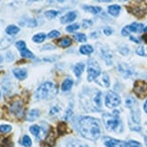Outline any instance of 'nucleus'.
<instances>
[{"label":"nucleus","mask_w":147,"mask_h":147,"mask_svg":"<svg viewBox=\"0 0 147 147\" xmlns=\"http://www.w3.org/2000/svg\"><path fill=\"white\" fill-rule=\"evenodd\" d=\"M80 135L90 141H96L100 136L101 128L98 119L91 117H81L77 125Z\"/></svg>","instance_id":"1"},{"label":"nucleus","mask_w":147,"mask_h":147,"mask_svg":"<svg viewBox=\"0 0 147 147\" xmlns=\"http://www.w3.org/2000/svg\"><path fill=\"white\" fill-rule=\"evenodd\" d=\"M102 93L96 88L83 90L80 95L82 107L88 112H98L101 109Z\"/></svg>","instance_id":"2"},{"label":"nucleus","mask_w":147,"mask_h":147,"mask_svg":"<svg viewBox=\"0 0 147 147\" xmlns=\"http://www.w3.org/2000/svg\"><path fill=\"white\" fill-rule=\"evenodd\" d=\"M58 93V88L54 83L47 81L44 82L36 89L34 97L37 100H45L54 98Z\"/></svg>","instance_id":"3"},{"label":"nucleus","mask_w":147,"mask_h":147,"mask_svg":"<svg viewBox=\"0 0 147 147\" xmlns=\"http://www.w3.org/2000/svg\"><path fill=\"white\" fill-rule=\"evenodd\" d=\"M103 122L106 128L108 131L113 132H121L123 129L122 122L119 118L118 111H114L112 114L105 113L103 114Z\"/></svg>","instance_id":"4"},{"label":"nucleus","mask_w":147,"mask_h":147,"mask_svg":"<svg viewBox=\"0 0 147 147\" xmlns=\"http://www.w3.org/2000/svg\"><path fill=\"white\" fill-rule=\"evenodd\" d=\"M100 72L98 63L94 60L89 61L88 63V81L91 82L95 80L100 75Z\"/></svg>","instance_id":"5"},{"label":"nucleus","mask_w":147,"mask_h":147,"mask_svg":"<svg viewBox=\"0 0 147 147\" xmlns=\"http://www.w3.org/2000/svg\"><path fill=\"white\" fill-rule=\"evenodd\" d=\"M121 103V98L119 95L116 93L115 91H108L106 95L105 98V105L108 108H115L120 105Z\"/></svg>","instance_id":"6"},{"label":"nucleus","mask_w":147,"mask_h":147,"mask_svg":"<svg viewBox=\"0 0 147 147\" xmlns=\"http://www.w3.org/2000/svg\"><path fill=\"white\" fill-rule=\"evenodd\" d=\"M134 92L139 98L147 97V82L144 80H137L134 85Z\"/></svg>","instance_id":"7"},{"label":"nucleus","mask_w":147,"mask_h":147,"mask_svg":"<svg viewBox=\"0 0 147 147\" xmlns=\"http://www.w3.org/2000/svg\"><path fill=\"white\" fill-rule=\"evenodd\" d=\"M144 30V24H140V23H133L129 25H126L125 26L122 31H121V34L124 36L129 35L131 33H141Z\"/></svg>","instance_id":"8"},{"label":"nucleus","mask_w":147,"mask_h":147,"mask_svg":"<svg viewBox=\"0 0 147 147\" xmlns=\"http://www.w3.org/2000/svg\"><path fill=\"white\" fill-rule=\"evenodd\" d=\"M10 110L16 117H22L24 114V106L20 100H16L15 102H13L10 106Z\"/></svg>","instance_id":"9"},{"label":"nucleus","mask_w":147,"mask_h":147,"mask_svg":"<svg viewBox=\"0 0 147 147\" xmlns=\"http://www.w3.org/2000/svg\"><path fill=\"white\" fill-rule=\"evenodd\" d=\"M131 12L135 16L138 17H142L147 13V5L144 3L136 4L131 7Z\"/></svg>","instance_id":"10"},{"label":"nucleus","mask_w":147,"mask_h":147,"mask_svg":"<svg viewBox=\"0 0 147 147\" xmlns=\"http://www.w3.org/2000/svg\"><path fill=\"white\" fill-rule=\"evenodd\" d=\"M104 144L106 147H126V143L112 137H105Z\"/></svg>","instance_id":"11"},{"label":"nucleus","mask_w":147,"mask_h":147,"mask_svg":"<svg viewBox=\"0 0 147 147\" xmlns=\"http://www.w3.org/2000/svg\"><path fill=\"white\" fill-rule=\"evenodd\" d=\"M96 82L98 83V85L104 87V88H108L110 86V80L109 77H108L107 73L104 72L100 74L97 79H96Z\"/></svg>","instance_id":"12"},{"label":"nucleus","mask_w":147,"mask_h":147,"mask_svg":"<svg viewBox=\"0 0 147 147\" xmlns=\"http://www.w3.org/2000/svg\"><path fill=\"white\" fill-rule=\"evenodd\" d=\"M76 18H77V13L75 11L69 12L61 18V23L63 24L71 23V22H73L75 20Z\"/></svg>","instance_id":"13"},{"label":"nucleus","mask_w":147,"mask_h":147,"mask_svg":"<svg viewBox=\"0 0 147 147\" xmlns=\"http://www.w3.org/2000/svg\"><path fill=\"white\" fill-rule=\"evenodd\" d=\"M13 74L19 80H23L27 77V71L25 69H19V68L14 69H13Z\"/></svg>","instance_id":"14"},{"label":"nucleus","mask_w":147,"mask_h":147,"mask_svg":"<svg viewBox=\"0 0 147 147\" xmlns=\"http://www.w3.org/2000/svg\"><path fill=\"white\" fill-rule=\"evenodd\" d=\"M118 71L119 72H121V74H122L125 78H128V77H130L133 73V71L132 69H130L127 65L125 64H121L118 66Z\"/></svg>","instance_id":"15"},{"label":"nucleus","mask_w":147,"mask_h":147,"mask_svg":"<svg viewBox=\"0 0 147 147\" xmlns=\"http://www.w3.org/2000/svg\"><path fill=\"white\" fill-rule=\"evenodd\" d=\"M39 117H40V111L38 109H32L26 114L25 119H26L27 121H29V122H32V121L36 120Z\"/></svg>","instance_id":"16"},{"label":"nucleus","mask_w":147,"mask_h":147,"mask_svg":"<svg viewBox=\"0 0 147 147\" xmlns=\"http://www.w3.org/2000/svg\"><path fill=\"white\" fill-rule=\"evenodd\" d=\"M14 42V39L12 37H5L0 41V51L7 49Z\"/></svg>","instance_id":"17"},{"label":"nucleus","mask_w":147,"mask_h":147,"mask_svg":"<svg viewBox=\"0 0 147 147\" xmlns=\"http://www.w3.org/2000/svg\"><path fill=\"white\" fill-rule=\"evenodd\" d=\"M120 10H121V7L120 5H109L107 8V12L108 14L113 16H117L120 13Z\"/></svg>","instance_id":"18"},{"label":"nucleus","mask_w":147,"mask_h":147,"mask_svg":"<svg viewBox=\"0 0 147 147\" xmlns=\"http://www.w3.org/2000/svg\"><path fill=\"white\" fill-rule=\"evenodd\" d=\"M73 80H71V79H66V80H64V81L62 82V84H61V90L62 91H64V92H66V91H69V89H71V88H72V86H73Z\"/></svg>","instance_id":"19"},{"label":"nucleus","mask_w":147,"mask_h":147,"mask_svg":"<svg viewBox=\"0 0 147 147\" xmlns=\"http://www.w3.org/2000/svg\"><path fill=\"white\" fill-rule=\"evenodd\" d=\"M19 31H20V28H19L18 26L14 25V24H11V25H8V26L6 27L5 33L10 36H13V35L17 34L19 33Z\"/></svg>","instance_id":"20"},{"label":"nucleus","mask_w":147,"mask_h":147,"mask_svg":"<svg viewBox=\"0 0 147 147\" xmlns=\"http://www.w3.org/2000/svg\"><path fill=\"white\" fill-rule=\"evenodd\" d=\"M84 69H85V65L84 63H77V64L74 66V69H73V71L75 73V75L80 78V75L82 74V72L84 71Z\"/></svg>","instance_id":"21"},{"label":"nucleus","mask_w":147,"mask_h":147,"mask_svg":"<svg viewBox=\"0 0 147 147\" xmlns=\"http://www.w3.org/2000/svg\"><path fill=\"white\" fill-rule=\"evenodd\" d=\"M83 9H85L87 12L91 13L93 15H97L102 11V8L99 6H89V5H83Z\"/></svg>","instance_id":"22"},{"label":"nucleus","mask_w":147,"mask_h":147,"mask_svg":"<svg viewBox=\"0 0 147 147\" xmlns=\"http://www.w3.org/2000/svg\"><path fill=\"white\" fill-rule=\"evenodd\" d=\"M93 47L91 45H88V44H86V45H82L80 48V53L81 54H84V55H89L90 53H93Z\"/></svg>","instance_id":"23"},{"label":"nucleus","mask_w":147,"mask_h":147,"mask_svg":"<svg viewBox=\"0 0 147 147\" xmlns=\"http://www.w3.org/2000/svg\"><path fill=\"white\" fill-rule=\"evenodd\" d=\"M45 141L48 144V145H50V146H53L54 144V143H55V134H54V131L53 129L50 130Z\"/></svg>","instance_id":"24"},{"label":"nucleus","mask_w":147,"mask_h":147,"mask_svg":"<svg viewBox=\"0 0 147 147\" xmlns=\"http://www.w3.org/2000/svg\"><path fill=\"white\" fill-rule=\"evenodd\" d=\"M71 44V40L69 39L68 37H64L61 39L59 42H58V45L60 47H62V48H67V47H69Z\"/></svg>","instance_id":"25"},{"label":"nucleus","mask_w":147,"mask_h":147,"mask_svg":"<svg viewBox=\"0 0 147 147\" xmlns=\"http://www.w3.org/2000/svg\"><path fill=\"white\" fill-rule=\"evenodd\" d=\"M29 131L33 134V135L37 137V138H39L40 137V134H41V127L39 125H32L30 126V128H29Z\"/></svg>","instance_id":"26"},{"label":"nucleus","mask_w":147,"mask_h":147,"mask_svg":"<svg viewBox=\"0 0 147 147\" xmlns=\"http://www.w3.org/2000/svg\"><path fill=\"white\" fill-rule=\"evenodd\" d=\"M46 38V34H43V33H40V34H37L33 37V41L36 43H41Z\"/></svg>","instance_id":"27"},{"label":"nucleus","mask_w":147,"mask_h":147,"mask_svg":"<svg viewBox=\"0 0 147 147\" xmlns=\"http://www.w3.org/2000/svg\"><path fill=\"white\" fill-rule=\"evenodd\" d=\"M20 54H21L22 57H24V58H29V59H34V53L32 52H30L28 49H24V50L21 51Z\"/></svg>","instance_id":"28"},{"label":"nucleus","mask_w":147,"mask_h":147,"mask_svg":"<svg viewBox=\"0 0 147 147\" xmlns=\"http://www.w3.org/2000/svg\"><path fill=\"white\" fill-rule=\"evenodd\" d=\"M21 144L24 147H31L32 146V140L31 138L28 136H24L23 138H22V141H21Z\"/></svg>","instance_id":"29"},{"label":"nucleus","mask_w":147,"mask_h":147,"mask_svg":"<svg viewBox=\"0 0 147 147\" xmlns=\"http://www.w3.org/2000/svg\"><path fill=\"white\" fill-rule=\"evenodd\" d=\"M125 105L127 107H129V108H132L134 107H136L137 104H136V99L134 98L133 97H128L126 99H125Z\"/></svg>","instance_id":"30"},{"label":"nucleus","mask_w":147,"mask_h":147,"mask_svg":"<svg viewBox=\"0 0 147 147\" xmlns=\"http://www.w3.org/2000/svg\"><path fill=\"white\" fill-rule=\"evenodd\" d=\"M73 38H74V39H75L77 42H84L87 41V36H86V34H81V33L77 34H74V35H73Z\"/></svg>","instance_id":"31"},{"label":"nucleus","mask_w":147,"mask_h":147,"mask_svg":"<svg viewBox=\"0 0 147 147\" xmlns=\"http://www.w3.org/2000/svg\"><path fill=\"white\" fill-rule=\"evenodd\" d=\"M136 54L139 56H144L147 57V46H140L136 51Z\"/></svg>","instance_id":"32"},{"label":"nucleus","mask_w":147,"mask_h":147,"mask_svg":"<svg viewBox=\"0 0 147 147\" xmlns=\"http://www.w3.org/2000/svg\"><path fill=\"white\" fill-rule=\"evenodd\" d=\"M44 15H45V16L49 19H53L59 15V12L56 10H48L44 13Z\"/></svg>","instance_id":"33"},{"label":"nucleus","mask_w":147,"mask_h":147,"mask_svg":"<svg viewBox=\"0 0 147 147\" xmlns=\"http://www.w3.org/2000/svg\"><path fill=\"white\" fill-rule=\"evenodd\" d=\"M69 147H88V146L84 143L80 142V140H74V141L69 143Z\"/></svg>","instance_id":"34"},{"label":"nucleus","mask_w":147,"mask_h":147,"mask_svg":"<svg viewBox=\"0 0 147 147\" xmlns=\"http://www.w3.org/2000/svg\"><path fill=\"white\" fill-rule=\"evenodd\" d=\"M12 131V126L9 125H0V133L7 134Z\"/></svg>","instance_id":"35"},{"label":"nucleus","mask_w":147,"mask_h":147,"mask_svg":"<svg viewBox=\"0 0 147 147\" xmlns=\"http://www.w3.org/2000/svg\"><path fill=\"white\" fill-rule=\"evenodd\" d=\"M67 131V125L65 123H59L58 125V132L61 134V135H64V133Z\"/></svg>","instance_id":"36"},{"label":"nucleus","mask_w":147,"mask_h":147,"mask_svg":"<svg viewBox=\"0 0 147 147\" xmlns=\"http://www.w3.org/2000/svg\"><path fill=\"white\" fill-rule=\"evenodd\" d=\"M16 47L21 52V51L26 49V43H25V42H24V41H18L16 42Z\"/></svg>","instance_id":"37"},{"label":"nucleus","mask_w":147,"mask_h":147,"mask_svg":"<svg viewBox=\"0 0 147 147\" xmlns=\"http://www.w3.org/2000/svg\"><path fill=\"white\" fill-rule=\"evenodd\" d=\"M80 28V25L78 24H71V25H68L66 27V31L69 32V33H72L74 31H77Z\"/></svg>","instance_id":"38"},{"label":"nucleus","mask_w":147,"mask_h":147,"mask_svg":"<svg viewBox=\"0 0 147 147\" xmlns=\"http://www.w3.org/2000/svg\"><path fill=\"white\" fill-rule=\"evenodd\" d=\"M126 147H143L142 144L137 141H134V140H130L126 143Z\"/></svg>","instance_id":"39"},{"label":"nucleus","mask_w":147,"mask_h":147,"mask_svg":"<svg viewBox=\"0 0 147 147\" xmlns=\"http://www.w3.org/2000/svg\"><path fill=\"white\" fill-rule=\"evenodd\" d=\"M61 35V33L59 31H57V30H53V31H51L50 33L48 34L47 37L48 38H57V37H59Z\"/></svg>","instance_id":"40"},{"label":"nucleus","mask_w":147,"mask_h":147,"mask_svg":"<svg viewBox=\"0 0 147 147\" xmlns=\"http://www.w3.org/2000/svg\"><path fill=\"white\" fill-rule=\"evenodd\" d=\"M24 24L28 25L29 27H35L37 25V22H36V20H34V19H29Z\"/></svg>","instance_id":"41"},{"label":"nucleus","mask_w":147,"mask_h":147,"mask_svg":"<svg viewBox=\"0 0 147 147\" xmlns=\"http://www.w3.org/2000/svg\"><path fill=\"white\" fill-rule=\"evenodd\" d=\"M60 112V107L58 106H54L52 108H51L50 110V114L51 115H55V114H58Z\"/></svg>","instance_id":"42"},{"label":"nucleus","mask_w":147,"mask_h":147,"mask_svg":"<svg viewBox=\"0 0 147 147\" xmlns=\"http://www.w3.org/2000/svg\"><path fill=\"white\" fill-rule=\"evenodd\" d=\"M14 59H15V56H14V54H13L12 52H8L7 53H6L5 60L7 61H12Z\"/></svg>","instance_id":"43"},{"label":"nucleus","mask_w":147,"mask_h":147,"mask_svg":"<svg viewBox=\"0 0 147 147\" xmlns=\"http://www.w3.org/2000/svg\"><path fill=\"white\" fill-rule=\"evenodd\" d=\"M55 47L53 45V44H45V45H43L42 48V51H46V50H54Z\"/></svg>","instance_id":"44"},{"label":"nucleus","mask_w":147,"mask_h":147,"mask_svg":"<svg viewBox=\"0 0 147 147\" xmlns=\"http://www.w3.org/2000/svg\"><path fill=\"white\" fill-rule=\"evenodd\" d=\"M103 32H104V34L106 35H111L112 33H113V30L110 27H106V28H104Z\"/></svg>","instance_id":"45"},{"label":"nucleus","mask_w":147,"mask_h":147,"mask_svg":"<svg viewBox=\"0 0 147 147\" xmlns=\"http://www.w3.org/2000/svg\"><path fill=\"white\" fill-rule=\"evenodd\" d=\"M82 24H83V27H84V28H88V27H89L92 24V22L91 21H88V20H84V21L82 22Z\"/></svg>","instance_id":"46"},{"label":"nucleus","mask_w":147,"mask_h":147,"mask_svg":"<svg viewBox=\"0 0 147 147\" xmlns=\"http://www.w3.org/2000/svg\"><path fill=\"white\" fill-rule=\"evenodd\" d=\"M130 40H131L132 42H136V43H140V42H141V41H140L139 39H137V38L134 37V36H130Z\"/></svg>","instance_id":"47"},{"label":"nucleus","mask_w":147,"mask_h":147,"mask_svg":"<svg viewBox=\"0 0 147 147\" xmlns=\"http://www.w3.org/2000/svg\"><path fill=\"white\" fill-rule=\"evenodd\" d=\"M0 147H11V146H10V144H7L6 142H4L3 144L0 146Z\"/></svg>","instance_id":"48"},{"label":"nucleus","mask_w":147,"mask_h":147,"mask_svg":"<svg viewBox=\"0 0 147 147\" xmlns=\"http://www.w3.org/2000/svg\"><path fill=\"white\" fill-rule=\"evenodd\" d=\"M144 112L147 114V100L145 101V103H144Z\"/></svg>","instance_id":"49"},{"label":"nucleus","mask_w":147,"mask_h":147,"mask_svg":"<svg viewBox=\"0 0 147 147\" xmlns=\"http://www.w3.org/2000/svg\"><path fill=\"white\" fill-rule=\"evenodd\" d=\"M3 61V57L1 56V55H0V63H1Z\"/></svg>","instance_id":"50"},{"label":"nucleus","mask_w":147,"mask_h":147,"mask_svg":"<svg viewBox=\"0 0 147 147\" xmlns=\"http://www.w3.org/2000/svg\"><path fill=\"white\" fill-rule=\"evenodd\" d=\"M144 140H145V144L147 145V136H145V137H144Z\"/></svg>","instance_id":"51"},{"label":"nucleus","mask_w":147,"mask_h":147,"mask_svg":"<svg viewBox=\"0 0 147 147\" xmlns=\"http://www.w3.org/2000/svg\"><path fill=\"white\" fill-rule=\"evenodd\" d=\"M144 31L145 32V33H147V26H146L145 28H144Z\"/></svg>","instance_id":"52"},{"label":"nucleus","mask_w":147,"mask_h":147,"mask_svg":"<svg viewBox=\"0 0 147 147\" xmlns=\"http://www.w3.org/2000/svg\"><path fill=\"white\" fill-rule=\"evenodd\" d=\"M0 98H1V92H0Z\"/></svg>","instance_id":"53"}]
</instances>
